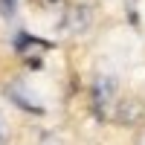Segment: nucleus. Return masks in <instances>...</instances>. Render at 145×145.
Returning a JSON list of instances; mask_svg holds the SVG:
<instances>
[{
    "mask_svg": "<svg viewBox=\"0 0 145 145\" xmlns=\"http://www.w3.org/2000/svg\"><path fill=\"white\" fill-rule=\"evenodd\" d=\"M93 110L99 119L107 116V110H110V105L116 102V78L107 76V72H102V76H96L93 81Z\"/></svg>",
    "mask_w": 145,
    "mask_h": 145,
    "instance_id": "nucleus-1",
    "label": "nucleus"
},
{
    "mask_svg": "<svg viewBox=\"0 0 145 145\" xmlns=\"http://www.w3.org/2000/svg\"><path fill=\"white\" fill-rule=\"evenodd\" d=\"M6 96H9L18 107H23V110H29V113H44V105L38 102V96H35L32 90H26V84H23V81L9 84V87H6Z\"/></svg>",
    "mask_w": 145,
    "mask_h": 145,
    "instance_id": "nucleus-2",
    "label": "nucleus"
},
{
    "mask_svg": "<svg viewBox=\"0 0 145 145\" xmlns=\"http://www.w3.org/2000/svg\"><path fill=\"white\" fill-rule=\"evenodd\" d=\"M93 23V9L87 3H78V6H70L67 9V15H64V29L67 32H84Z\"/></svg>",
    "mask_w": 145,
    "mask_h": 145,
    "instance_id": "nucleus-3",
    "label": "nucleus"
},
{
    "mask_svg": "<svg viewBox=\"0 0 145 145\" xmlns=\"http://www.w3.org/2000/svg\"><path fill=\"white\" fill-rule=\"evenodd\" d=\"M142 113H145V107H142L139 99H122L116 105V110H113L116 122H122V125H137L142 119Z\"/></svg>",
    "mask_w": 145,
    "mask_h": 145,
    "instance_id": "nucleus-4",
    "label": "nucleus"
},
{
    "mask_svg": "<svg viewBox=\"0 0 145 145\" xmlns=\"http://www.w3.org/2000/svg\"><path fill=\"white\" fill-rule=\"evenodd\" d=\"M15 3H18V0H0V15L12 18V15H15Z\"/></svg>",
    "mask_w": 145,
    "mask_h": 145,
    "instance_id": "nucleus-5",
    "label": "nucleus"
},
{
    "mask_svg": "<svg viewBox=\"0 0 145 145\" xmlns=\"http://www.w3.org/2000/svg\"><path fill=\"white\" fill-rule=\"evenodd\" d=\"M0 145H9V125H6L3 110H0Z\"/></svg>",
    "mask_w": 145,
    "mask_h": 145,
    "instance_id": "nucleus-6",
    "label": "nucleus"
},
{
    "mask_svg": "<svg viewBox=\"0 0 145 145\" xmlns=\"http://www.w3.org/2000/svg\"><path fill=\"white\" fill-rule=\"evenodd\" d=\"M61 3H64V0H41L44 9H55V6H61Z\"/></svg>",
    "mask_w": 145,
    "mask_h": 145,
    "instance_id": "nucleus-7",
    "label": "nucleus"
}]
</instances>
